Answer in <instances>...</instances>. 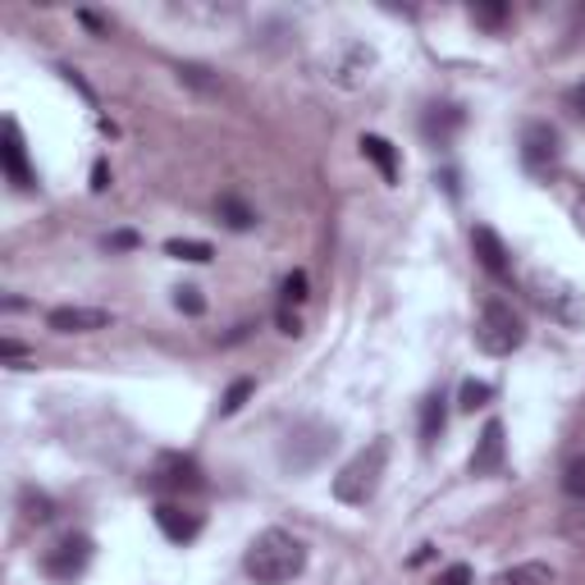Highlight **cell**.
<instances>
[{"label": "cell", "instance_id": "obj_31", "mask_svg": "<svg viewBox=\"0 0 585 585\" xmlns=\"http://www.w3.org/2000/svg\"><path fill=\"white\" fill-rule=\"evenodd\" d=\"M572 224H576V234L585 238V197H576V201H572Z\"/></svg>", "mask_w": 585, "mask_h": 585}, {"label": "cell", "instance_id": "obj_29", "mask_svg": "<svg viewBox=\"0 0 585 585\" xmlns=\"http://www.w3.org/2000/svg\"><path fill=\"white\" fill-rule=\"evenodd\" d=\"M106 188H110V165L96 161V165H92V192H106Z\"/></svg>", "mask_w": 585, "mask_h": 585}, {"label": "cell", "instance_id": "obj_16", "mask_svg": "<svg viewBox=\"0 0 585 585\" xmlns=\"http://www.w3.org/2000/svg\"><path fill=\"white\" fill-rule=\"evenodd\" d=\"M448 398L444 394H430L425 402H421V444L425 448H435V440L444 435V425H448V407H444Z\"/></svg>", "mask_w": 585, "mask_h": 585}, {"label": "cell", "instance_id": "obj_13", "mask_svg": "<svg viewBox=\"0 0 585 585\" xmlns=\"http://www.w3.org/2000/svg\"><path fill=\"white\" fill-rule=\"evenodd\" d=\"M46 325L56 329V335H92V329L110 325V312H101V307H56L46 316Z\"/></svg>", "mask_w": 585, "mask_h": 585}, {"label": "cell", "instance_id": "obj_2", "mask_svg": "<svg viewBox=\"0 0 585 585\" xmlns=\"http://www.w3.org/2000/svg\"><path fill=\"white\" fill-rule=\"evenodd\" d=\"M526 293L530 302L563 329H585V293L572 284V279L553 274V270H530L526 279Z\"/></svg>", "mask_w": 585, "mask_h": 585}, {"label": "cell", "instance_id": "obj_27", "mask_svg": "<svg viewBox=\"0 0 585 585\" xmlns=\"http://www.w3.org/2000/svg\"><path fill=\"white\" fill-rule=\"evenodd\" d=\"M435 585H476V572L467 568V563H453V568H444L440 572V581Z\"/></svg>", "mask_w": 585, "mask_h": 585}, {"label": "cell", "instance_id": "obj_25", "mask_svg": "<svg viewBox=\"0 0 585 585\" xmlns=\"http://www.w3.org/2000/svg\"><path fill=\"white\" fill-rule=\"evenodd\" d=\"M284 307H297V302H307V270H293L289 279H284Z\"/></svg>", "mask_w": 585, "mask_h": 585}, {"label": "cell", "instance_id": "obj_6", "mask_svg": "<svg viewBox=\"0 0 585 585\" xmlns=\"http://www.w3.org/2000/svg\"><path fill=\"white\" fill-rule=\"evenodd\" d=\"M558 161H563V138H558L553 124L545 119H530L522 129V165L530 179H549V174L558 169Z\"/></svg>", "mask_w": 585, "mask_h": 585}, {"label": "cell", "instance_id": "obj_21", "mask_svg": "<svg viewBox=\"0 0 585 585\" xmlns=\"http://www.w3.org/2000/svg\"><path fill=\"white\" fill-rule=\"evenodd\" d=\"M494 398V385H485V379H463V389H457V407L463 412H476V407H485Z\"/></svg>", "mask_w": 585, "mask_h": 585}, {"label": "cell", "instance_id": "obj_8", "mask_svg": "<svg viewBox=\"0 0 585 585\" xmlns=\"http://www.w3.org/2000/svg\"><path fill=\"white\" fill-rule=\"evenodd\" d=\"M201 485H207V480H201V467L184 453H165L161 463L147 471V490L151 494H192Z\"/></svg>", "mask_w": 585, "mask_h": 585}, {"label": "cell", "instance_id": "obj_12", "mask_svg": "<svg viewBox=\"0 0 585 585\" xmlns=\"http://www.w3.org/2000/svg\"><path fill=\"white\" fill-rule=\"evenodd\" d=\"M471 251H476V261L485 266L494 279H513V257H507L503 238L494 234L490 224H471Z\"/></svg>", "mask_w": 585, "mask_h": 585}, {"label": "cell", "instance_id": "obj_11", "mask_svg": "<svg viewBox=\"0 0 585 585\" xmlns=\"http://www.w3.org/2000/svg\"><path fill=\"white\" fill-rule=\"evenodd\" d=\"M156 526H161V536L169 540V545H192L197 536H201V513H192V507H184V503H169V499H161L156 503Z\"/></svg>", "mask_w": 585, "mask_h": 585}, {"label": "cell", "instance_id": "obj_22", "mask_svg": "<svg viewBox=\"0 0 585 585\" xmlns=\"http://www.w3.org/2000/svg\"><path fill=\"white\" fill-rule=\"evenodd\" d=\"M251 394H257V379H234V385H229V394L220 398V417H234Z\"/></svg>", "mask_w": 585, "mask_h": 585}, {"label": "cell", "instance_id": "obj_10", "mask_svg": "<svg viewBox=\"0 0 585 585\" xmlns=\"http://www.w3.org/2000/svg\"><path fill=\"white\" fill-rule=\"evenodd\" d=\"M507 430H503V421L499 417H490L485 421V430H480V440H476V453H471V476H499L503 467H507Z\"/></svg>", "mask_w": 585, "mask_h": 585}, {"label": "cell", "instance_id": "obj_3", "mask_svg": "<svg viewBox=\"0 0 585 585\" xmlns=\"http://www.w3.org/2000/svg\"><path fill=\"white\" fill-rule=\"evenodd\" d=\"M385 467H389V440H371L352 463L335 476V499L348 503V507H366L385 480Z\"/></svg>", "mask_w": 585, "mask_h": 585}, {"label": "cell", "instance_id": "obj_26", "mask_svg": "<svg viewBox=\"0 0 585 585\" xmlns=\"http://www.w3.org/2000/svg\"><path fill=\"white\" fill-rule=\"evenodd\" d=\"M471 19H476V23H485V28H503L507 5H471Z\"/></svg>", "mask_w": 585, "mask_h": 585}, {"label": "cell", "instance_id": "obj_1", "mask_svg": "<svg viewBox=\"0 0 585 585\" xmlns=\"http://www.w3.org/2000/svg\"><path fill=\"white\" fill-rule=\"evenodd\" d=\"M243 572L257 585H289V581H297L302 572H307V545H302L293 530L270 526L247 545Z\"/></svg>", "mask_w": 585, "mask_h": 585}, {"label": "cell", "instance_id": "obj_28", "mask_svg": "<svg viewBox=\"0 0 585 585\" xmlns=\"http://www.w3.org/2000/svg\"><path fill=\"white\" fill-rule=\"evenodd\" d=\"M106 247H110V251H129V247H138V234H133V229H119V234H110Z\"/></svg>", "mask_w": 585, "mask_h": 585}, {"label": "cell", "instance_id": "obj_30", "mask_svg": "<svg viewBox=\"0 0 585 585\" xmlns=\"http://www.w3.org/2000/svg\"><path fill=\"white\" fill-rule=\"evenodd\" d=\"M568 110H572V115H581V119H585V79H581V83H576V87H572V92H568Z\"/></svg>", "mask_w": 585, "mask_h": 585}, {"label": "cell", "instance_id": "obj_7", "mask_svg": "<svg viewBox=\"0 0 585 585\" xmlns=\"http://www.w3.org/2000/svg\"><path fill=\"white\" fill-rule=\"evenodd\" d=\"M92 553L96 549H92V540L83 536V530H65V536L42 553V572L50 581H79L92 568Z\"/></svg>", "mask_w": 585, "mask_h": 585}, {"label": "cell", "instance_id": "obj_24", "mask_svg": "<svg viewBox=\"0 0 585 585\" xmlns=\"http://www.w3.org/2000/svg\"><path fill=\"white\" fill-rule=\"evenodd\" d=\"M174 307L188 312V316H201V312H207V297H201V289L184 284V289H174Z\"/></svg>", "mask_w": 585, "mask_h": 585}, {"label": "cell", "instance_id": "obj_18", "mask_svg": "<svg viewBox=\"0 0 585 585\" xmlns=\"http://www.w3.org/2000/svg\"><path fill=\"white\" fill-rule=\"evenodd\" d=\"M215 215L229 224V229H238V234H247L251 224H257V211L247 207L243 197H220V207H215Z\"/></svg>", "mask_w": 585, "mask_h": 585}, {"label": "cell", "instance_id": "obj_9", "mask_svg": "<svg viewBox=\"0 0 585 585\" xmlns=\"http://www.w3.org/2000/svg\"><path fill=\"white\" fill-rule=\"evenodd\" d=\"M0 165H5V179L19 192L37 188V174L28 165V147H23V133H19V119H5V129H0Z\"/></svg>", "mask_w": 585, "mask_h": 585}, {"label": "cell", "instance_id": "obj_20", "mask_svg": "<svg viewBox=\"0 0 585 585\" xmlns=\"http://www.w3.org/2000/svg\"><path fill=\"white\" fill-rule=\"evenodd\" d=\"M19 503H23V522H50V517H56V503H50L42 490H23L19 494Z\"/></svg>", "mask_w": 585, "mask_h": 585}, {"label": "cell", "instance_id": "obj_5", "mask_svg": "<svg viewBox=\"0 0 585 585\" xmlns=\"http://www.w3.org/2000/svg\"><path fill=\"white\" fill-rule=\"evenodd\" d=\"M335 444H339V430H335V425H325V421H302V425L289 430L284 453H279V457H284L289 471H312V467L325 463Z\"/></svg>", "mask_w": 585, "mask_h": 585}, {"label": "cell", "instance_id": "obj_19", "mask_svg": "<svg viewBox=\"0 0 585 585\" xmlns=\"http://www.w3.org/2000/svg\"><path fill=\"white\" fill-rule=\"evenodd\" d=\"M165 251H169L174 261H197V266H207V261L215 257V247H211V243H201V238H169Z\"/></svg>", "mask_w": 585, "mask_h": 585}, {"label": "cell", "instance_id": "obj_4", "mask_svg": "<svg viewBox=\"0 0 585 585\" xmlns=\"http://www.w3.org/2000/svg\"><path fill=\"white\" fill-rule=\"evenodd\" d=\"M476 348L485 352V358H513V352L526 343V320L507 307L503 297H490L485 307L476 316Z\"/></svg>", "mask_w": 585, "mask_h": 585}, {"label": "cell", "instance_id": "obj_14", "mask_svg": "<svg viewBox=\"0 0 585 585\" xmlns=\"http://www.w3.org/2000/svg\"><path fill=\"white\" fill-rule=\"evenodd\" d=\"M362 156L379 169V179L385 184H398L402 179V161H398V151L389 138H379V133H362Z\"/></svg>", "mask_w": 585, "mask_h": 585}, {"label": "cell", "instance_id": "obj_15", "mask_svg": "<svg viewBox=\"0 0 585 585\" xmlns=\"http://www.w3.org/2000/svg\"><path fill=\"white\" fill-rule=\"evenodd\" d=\"M463 124H467V115H463V106H430L425 110V119H421V133L430 138V142H448L457 129H463Z\"/></svg>", "mask_w": 585, "mask_h": 585}, {"label": "cell", "instance_id": "obj_17", "mask_svg": "<svg viewBox=\"0 0 585 585\" xmlns=\"http://www.w3.org/2000/svg\"><path fill=\"white\" fill-rule=\"evenodd\" d=\"M490 585H553V568L549 563H517V568H503Z\"/></svg>", "mask_w": 585, "mask_h": 585}, {"label": "cell", "instance_id": "obj_23", "mask_svg": "<svg viewBox=\"0 0 585 585\" xmlns=\"http://www.w3.org/2000/svg\"><path fill=\"white\" fill-rule=\"evenodd\" d=\"M563 494L585 499V457H572V463L563 467Z\"/></svg>", "mask_w": 585, "mask_h": 585}]
</instances>
